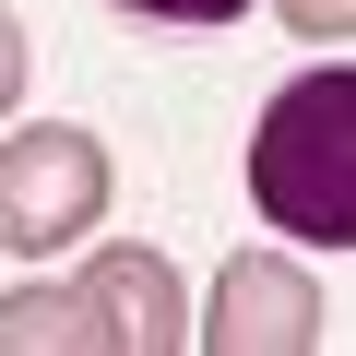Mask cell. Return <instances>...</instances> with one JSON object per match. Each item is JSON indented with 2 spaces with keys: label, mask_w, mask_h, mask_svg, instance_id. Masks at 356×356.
I'll use <instances>...</instances> for the list:
<instances>
[{
  "label": "cell",
  "mask_w": 356,
  "mask_h": 356,
  "mask_svg": "<svg viewBox=\"0 0 356 356\" xmlns=\"http://www.w3.org/2000/svg\"><path fill=\"white\" fill-rule=\"evenodd\" d=\"M13 95H24V24L0 13V119H13Z\"/></svg>",
  "instance_id": "7"
},
{
  "label": "cell",
  "mask_w": 356,
  "mask_h": 356,
  "mask_svg": "<svg viewBox=\"0 0 356 356\" xmlns=\"http://www.w3.org/2000/svg\"><path fill=\"white\" fill-rule=\"evenodd\" d=\"M250 202L285 238H321V250L356 238V72L332 48H321V72H297L261 107V131H250Z\"/></svg>",
  "instance_id": "2"
},
{
  "label": "cell",
  "mask_w": 356,
  "mask_h": 356,
  "mask_svg": "<svg viewBox=\"0 0 356 356\" xmlns=\"http://www.w3.org/2000/svg\"><path fill=\"white\" fill-rule=\"evenodd\" d=\"M191 344H214V356H321V285L297 273V261H226L214 273V309L191 321Z\"/></svg>",
  "instance_id": "4"
},
{
  "label": "cell",
  "mask_w": 356,
  "mask_h": 356,
  "mask_svg": "<svg viewBox=\"0 0 356 356\" xmlns=\"http://www.w3.org/2000/svg\"><path fill=\"white\" fill-rule=\"evenodd\" d=\"M119 13H143V24H238L250 0H119Z\"/></svg>",
  "instance_id": "5"
},
{
  "label": "cell",
  "mask_w": 356,
  "mask_h": 356,
  "mask_svg": "<svg viewBox=\"0 0 356 356\" xmlns=\"http://www.w3.org/2000/svg\"><path fill=\"white\" fill-rule=\"evenodd\" d=\"M83 226H107V143L72 119H36L0 143V250L60 261L83 250Z\"/></svg>",
  "instance_id": "3"
},
{
  "label": "cell",
  "mask_w": 356,
  "mask_h": 356,
  "mask_svg": "<svg viewBox=\"0 0 356 356\" xmlns=\"http://www.w3.org/2000/svg\"><path fill=\"white\" fill-rule=\"evenodd\" d=\"M285 24H297V36H321V48H332V36H356V0H285Z\"/></svg>",
  "instance_id": "6"
},
{
  "label": "cell",
  "mask_w": 356,
  "mask_h": 356,
  "mask_svg": "<svg viewBox=\"0 0 356 356\" xmlns=\"http://www.w3.org/2000/svg\"><path fill=\"white\" fill-rule=\"evenodd\" d=\"M191 344V297H178L166 250H95L72 285L0 297V356H178Z\"/></svg>",
  "instance_id": "1"
}]
</instances>
